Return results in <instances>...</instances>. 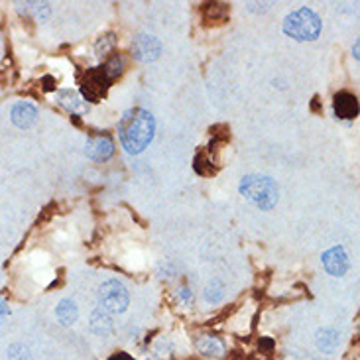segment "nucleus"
Returning <instances> with one entry per match:
<instances>
[{
  "label": "nucleus",
  "mask_w": 360,
  "mask_h": 360,
  "mask_svg": "<svg viewBox=\"0 0 360 360\" xmlns=\"http://www.w3.org/2000/svg\"><path fill=\"white\" fill-rule=\"evenodd\" d=\"M238 189H240V195L245 199H248L252 205H256L262 211L274 209L275 203L280 199L275 181L266 177V175H245Z\"/></svg>",
  "instance_id": "nucleus-2"
},
{
  "label": "nucleus",
  "mask_w": 360,
  "mask_h": 360,
  "mask_svg": "<svg viewBox=\"0 0 360 360\" xmlns=\"http://www.w3.org/2000/svg\"><path fill=\"white\" fill-rule=\"evenodd\" d=\"M115 43L116 38L113 32H111V34H104L102 38H99V42L95 43V56H97V58H106V56L115 49Z\"/></svg>",
  "instance_id": "nucleus-19"
},
{
  "label": "nucleus",
  "mask_w": 360,
  "mask_h": 360,
  "mask_svg": "<svg viewBox=\"0 0 360 360\" xmlns=\"http://www.w3.org/2000/svg\"><path fill=\"white\" fill-rule=\"evenodd\" d=\"M197 348L201 350V355L205 357H215V359H223L227 348H225V343L215 337V335H201L197 341H195Z\"/></svg>",
  "instance_id": "nucleus-12"
},
{
  "label": "nucleus",
  "mask_w": 360,
  "mask_h": 360,
  "mask_svg": "<svg viewBox=\"0 0 360 360\" xmlns=\"http://www.w3.org/2000/svg\"><path fill=\"white\" fill-rule=\"evenodd\" d=\"M56 315H58L59 323L67 327V325H73L77 321L79 311H77V305L71 300H63V302H59L58 309H56Z\"/></svg>",
  "instance_id": "nucleus-16"
},
{
  "label": "nucleus",
  "mask_w": 360,
  "mask_h": 360,
  "mask_svg": "<svg viewBox=\"0 0 360 360\" xmlns=\"http://www.w3.org/2000/svg\"><path fill=\"white\" fill-rule=\"evenodd\" d=\"M56 101H58L65 111H69V113L75 116L87 111V102L83 101V97H81L77 91H71V89L58 91V93H56Z\"/></svg>",
  "instance_id": "nucleus-10"
},
{
  "label": "nucleus",
  "mask_w": 360,
  "mask_h": 360,
  "mask_svg": "<svg viewBox=\"0 0 360 360\" xmlns=\"http://www.w3.org/2000/svg\"><path fill=\"white\" fill-rule=\"evenodd\" d=\"M352 52H355V58L359 59V42L355 43V49H352Z\"/></svg>",
  "instance_id": "nucleus-25"
},
{
  "label": "nucleus",
  "mask_w": 360,
  "mask_h": 360,
  "mask_svg": "<svg viewBox=\"0 0 360 360\" xmlns=\"http://www.w3.org/2000/svg\"><path fill=\"white\" fill-rule=\"evenodd\" d=\"M6 313H8V307H6V305L2 303V300H0V317H2V315H6Z\"/></svg>",
  "instance_id": "nucleus-23"
},
{
  "label": "nucleus",
  "mask_w": 360,
  "mask_h": 360,
  "mask_svg": "<svg viewBox=\"0 0 360 360\" xmlns=\"http://www.w3.org/2000/svg\"><path fill=\"white\" fill-rule=\"evenodd\" d=\"M284 32L297 42H313L321 34V20L309 8H300L286 16Z\"/></svg>",
  "instance_id": "nucleus-3"
},
{
  "label": "nucleus",
  "mask_w": 360,
  "mask_h": 360,
  "mask_svg": "<svg viewBox=\"0 0 360 360\" xmlns=\"http://www.w3.org/2000/svg\"><path fill=\"white\" fill-rule=\"evenodd\" d=\"M333 109H335V115L339 118H345V120L357 118L359 116V99L352 93L341 91L333 99Z\"/></svg>",
  "instance_id": "nucleus-8"
},
{
  "label": "nucleus",
  "mask_w": 360,
  "mask_h": 360,
  "mask_svg": "<svg viewBox=\"0 0 360 360\" xmlns=\"http://www.w3.org/2000/svg\"><path fill=\"white\" fill-rule=\"evenodd\" d=\"M111 87V79L109 75L104 73L102 67H93L83 75L81 79V93H83V99L91 102L101 101L102 97L106 95Z\"/></svg>",
  "instance_id": "nucleus-5"
},
{
  "label": "nucleus",
  "mask_w": 360,
  "mask_h": 360,
  "mask_svg": "<svg viewBox=\"0 0 360 360\" xmlns=\"http://www.w3.org/2000/svg\"><path fill=\"white\" fill-rule=\"evenodd\" d=\"M8 359L10 360H30V352L26 346L22 345H14L8 352Z\"/></svg>",
  "instance_id": "nucleus-20"
},
{
  "label": "nucleus",
  "mask_w": 360,
  "mask_h": 360,
  "mask_svg": "<svg viewBox=\"0 0 360 360\" xmlns=\"http://www.w3.org/2000/svg\"><path fill=\"white\" fill-rule=\"evenodd\" d=\"M156 132V120L144 109H130L118 122V136L128 154L144 152Z\"/></svg>",
  "instance_id": "nucleus-1"
},
{
  "label": "nucleus",
  "mask_w": 360,
  "mask_h": 360,
  "mask_svg": "<svg viewBox=\"0 0 360 360\" xmlns=\"http://www.w3.org/2000/svg\"><path fill=\"white\" fill-rule=\"evenodd\" d=\"M339 343H341V337H339V331H335V329H321L317 333V346L327 355L335 352Z\"/></svg>",
  "instance_id": "nucleus-15"
},
{
  "label": "nucleus",
  "mask_w": 360,
  "mask_h": 360,
  "mask_svg": "<svg viewBox=\"0 0 360 360\" xmlns=\"http://www.w3.org/2000/svg\"><path fill=\"white\" fill-rule=\"evenodd\" d=\"M193 168H195V172L199 173V175H215L216 168L215 164H213V159L209 154H197L195 156V164H193Z\"/></svg>",
  "instance_id": "nucleus-17"
},
{
  "label": "nucleus",
  "mask_w": 360,
  "mask_h": 360,
  "mask_svg": "<svg viewBox=\"0 0 360 360\" xmlns=\"http://www.w3.org/2000/svg\"><path fill=\"white\" fill-rule=\"evenodd\" d=\"M91 331L95 333V335H109V333L113 331V319H111V313H106V311H102L101 307L97 309V311H93V315H91Z\"/></svg>",
  "instance_id": "nucleus-14"
},
{
  "label": "nucleus",
  "mask_w": 360,
  "mask_h": 360,
  "mask_svg": "<svg viewBox=\"0 0 360 360\" xmlns=\"http://www.w3.org/2000/svg\"><path fill=\"white\" fill-rule=\"evenodd\" d=\"M85 154L91 159H97V161H104L115 154V144L113 140L106 136V134H95L87 140Z\"/></svg>",
  "instance_id": "nucleus-7"
},
{
  "label": "nucleus",
  "mask_w": 360,
  "mask_h": 360,
  "mask_svg": "<svg viewBox=\"0 0 360 360\" xmlns=\"http://www.w3.org/2000/svg\"><path fill=\"white\" fill-rule=\"evenodd\" d=\"M128 291L118 282V280H109L101 286L99 291V307L106 313H124L128 307Z\"/></svg>",
  "instance_id": "nucleus-4"
},
{
  "label": "nucleus",
  "mask_w": 360,
  "mask_h": 360,
  "mask_svg": "<svg viewBox=\"0 0 360 360\" xmlns=\"http://www.w3.org/2000/svg\"><path fill=\"white\" fill-rule=\"evenodd\" d=\"M43 83H45V85H43V89H45V91H52V89H56V85H54V83H56V81H54V77H43Z\"/></svg>",
  "instance_id": "nucleus-21"
},
{
  "label": "nucleus",
  "mask_w": 360,
  "mask_h": 360,
  "mask_svg": "<svg viewBox=\"0 0 360 360\" xmlns=\"http://www.w3.org/2000/svg\"><path fill=\"white\" fill-rule=\"evenodd\" d=\"M311 109H313V111H319V97L313 99V102H311Z\"/></svg>",
  "instance_id": "nucleus-24"
},
{
  "label": "nucleus",
  "mask_w": 360,
  "mask_h": 360,
  "mask_svg": "<svg viewBox=\"0 0 360 360\" xmlns=\"http://www.w3.org/2000/svg\"><path fill=\"white\" fill-rule=\"evenodd\" d=\"M323 266L331 275H343L348 270V258L341 246H335L323 254Z\"/></svg>",
  "instance_id": "nucleus-9"
},
{
  "label": "nucleus",
  "mask_w": 360,
  "mask_h": 360,
  "mask_svg": "<svg viewBox=\"0 0 360 360\" xmlns=\"http://www.w3.org/2000/svg\"><path fill=\"white\" fill-rule=\"evenodd\" d=\"M159 52H161V43L154 36L140 34L132 42V56L138 59V61H144V63L154 61V59L159 58Z\"/></svg>",
  "instance_id": "nucleus-6"
},
{
  "label": "nucleus",
  "mask_w": 360,
  "mask_h": 360,
  "mask_svg": "<svg viewBox=\"0 0 360 360\" xmlns=\"http://www.w3.org/2000/svg\"><path fill=\"white\" fill-rule=\"evenodd\" d=\"M231 14V6L225 2H207L203 4V20L207 26L211 24H223Z\"/></svg>",
  "instance_id": "nucleus-11"
},
{
  "label": "nucleus",
  "mask_w": 360,
  "mask_h": 360,
  "mask_svg": "<svg viewBox=\"0 0 360 360\" xmlns=\"http://www.w3.org/2000/svg\"><path fill=\"white\" fill-rule=\"evenodd\" d=\"M102 69H104V73L109 75V79L113 81V79H116L118 75H122V69H124V58L118 56V54H113L111 58L106 59V63L102 65Z\"/></svg>",
  "instance_id": "nucleus-18"
},
{
  "label": "nucleus",
  "mask_w": 360,
  "mask_h": 360,
  "mask_svg": "<svg viewBox=\"0 0 360 360\" xmlns=\"http://www.w3.org/2000/svg\"><path fill=\"white\" fill-rule=\"evenodd\" d=\"M36 106L34 104H30V102H18L14 104V109H12V122H14L18 128H28L34 124V120H36Z\"/></svg>",
  "instance_id": "nucleus-13"
},
{
  "label": "nucleus",
  "mask_w": 360,
  "mask_h": 360,
  "mask_svg": "<svg viewBox=\"0 0 360 360\" xmlns=\"http://www.w3.org/2000/svg\"><path fill=\"white\" fill-rule=\"evenodd\" d=\"M109 360H134L130 355H126V352H118V355H115V357H111Z\"/></svg>",
  "instance_id": "nucleus-22"
}]
</instances>
